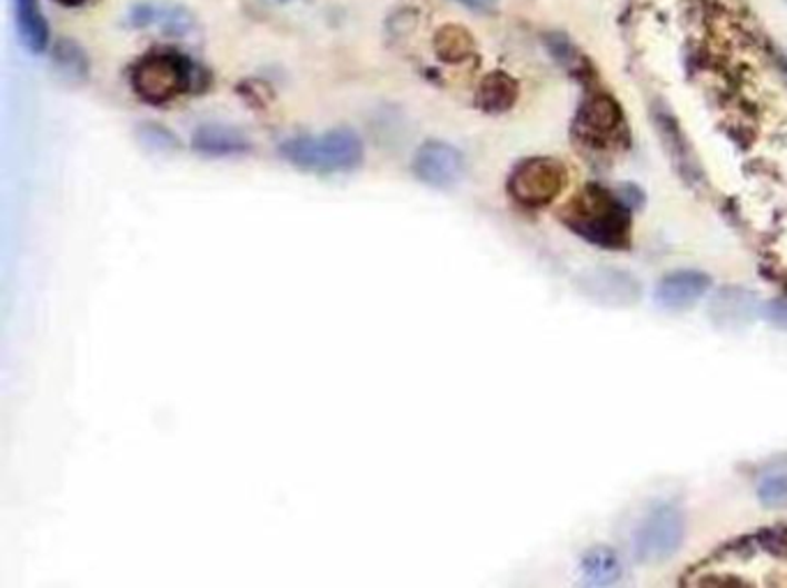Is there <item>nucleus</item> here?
<instances>
[{
    "label": "nucleus",
    "instance_id": "nucleus-1",
    "mask_svg": "<svg viewBox=\"0 0 787 588\" xmlns=\"http://www.w3.org/2000/svg\"><path fill=\"white\" fill-rule=\"evenodd\" d=\"M130 86L146 104H167L186 92H203L210 74L192 60L173 49H156L143 53L130 68Z\"/></svg>",
    "mask_w": 787,
    "mask_h": 588
},
{
    "label": "nucleus",
    "instance_id": "nucleus-2",
    "mask_svg": "<svg viewBox=\"0 0 787 588\" xmlns=\"http://www.w3.org/2000/svg\"><path fill=\"white\" fill-rule=\"evenodd\" d=\"M566 227L580 238L605 250H619L628 245L630 218L628 206L612 192L589 185L585 192L575 197L561 212Z\"/></svg>",
    "mask_w": 787,
    "mask_h": 588
},
{
    "label": "nucleus",
    "instance_id": "nucleus-3",
    "mask_svg": "<svg viewBox=\"0 0 787 588\" xmlns=\"http://www.w3.org/2000/svg\"><path fill=\"white\" fill-rule=\"evenodd\" d=\"M282 160L308 173H345L353 171L366 158V143L347 128L323 134H300L282 141Z\"/></svg>",
    "mask_w": 787,
    "mask_h": 588
},
{
    "label": "nucleus",
    "instance_id": "nucleus-4",
    "mask_svg": "<svg viewBox=\"0 0 787 588\" xmlns=\"http://www.w3.org/2000/svg\"><path fill=\"white\" fill-rule=\"evenodd\" d=\"M686 536V519L670 504L654 506L638 524L632 538L635 556L642 564H663L679 551Z\"/></svg>",
    "mask_w": 787,
    "mask_h": 588
},
{
    "label": "nucleus",
    "instance_id": "nucleus-5",
    "mask_svg": "<svg viewBox=\"0 0 787 588\" xmlns=\"http://www.w3.org/2000/svg\"><path fill=\"white\" fill-rule=\"evenodd\" d=\"M566 185V169L550 158L520 162L508 176V195L516 203L538 208L555 201Z\"/></svg>",
    "mask_w": 787,
    "mask_h": 588
},
{
    "label": "nucleus",
    "instance_id": "nucleus-6",
    "mask_svg": "<svg viewBox=\"0 0 787 588\" xmlns=\"http://www.w3.org/2000/svg\"><path fill=\"white\" fill-rule=\"evenodd\" d=\"M578 289L580 293L591 300L594 305L600 307H632L635 302H640L642 287L635 277L621 268H610V266H598L591 270H585L578 277Z\"/></svg>",
    "mask_w": 787,
    "mask_h": 588
},
{
    "label": "nucleus",
    "instance_id": "nucleus-7",
    "mask_svg": "<svg viewBox=\"0 0 787 588\" xmlns=\"http://www.w3.org/2000/svg\"><path fill=\"white\" fill-rule=\"evenodd\" d=\"M130 28H160V33L173 40H183L199 30L197 17L192 10L171 0H141L128 10Z\"/></svg>",
    "mask_w": 787,
    "mask_h": 588
},
{
    "label": "nucleus",
    "instance_id": "nucleus-8",
    "mask_svg": "<svg viewBox=\"0 0 787 588\" xmlns=\"http://www.w3.org/2000/svg\"><path fill=\"white\" fill-rule=\"evenodd\" d=\"M411 171L420 182L444 190L452 188L465 176V158L456 146L432 139L416 150Z\"/></svg>",
    "mask_w": 787,
    "mask_h": 588
},
{
    "label": "nucleus",
    "instance_id": "nucleus-9",
    "mask_svg": "<svg viewBox=\"0 0 787 588\" xmlns=\"http://www.w3.org/2000/svg\"><path fill=\"white\" fill-rule=\"evenodd\" d=\"M758 312V298L744 287H720L709 300V319L725 332H739L748 328Z\"/></svg>",
    "mask_w": 787,
    "mask_h": 588
},
{
    "label": "nucleus",
    "instance_id": "nucleus-10",
    "mask_svg": "<svg viewBox=\"0 0 787 588\" xmlns=\"http://www.w3.org/2000/svg\"><path fill=\"white\" fill-rule=\"evenodd\" d=\"M711 287V280L698 270H677L665 275L656 287V302L670 312L693 307Z\"/></svg>",
    "mask_w": 787,
    "mask_h": 588
},
{
    "label": "nucleus",
    "instance_id": "nucleus-11",
    "mask_svg": "<svg viewBox=\"0 0 787 588\" xmlns=\"http://www.w3.org/2000/svg\"><path fill=\"white\" fill-rule=\"evenodd\" d=\"M654 126H656V132L665 146V150H668V155H670L673 165L677 167L679 176L686 182L698 180L700 167H698V162H695L690 143H688L686 134L681 132L677 118L670 113V109H665L663 104H656L654 107Z\"/></svg>",
    "mask_w": 787,
    "mask_h": 588
},
{
    "label": "nucleus",
    "instance_id": "nucleus-12",
    "mask_svg": "<svg viewBox=\"0 0 787 588\" xmlns=\"http://www.w3.org/2000/svg\"><path fill=\"white\" fill-rule=\"evenodd\" d=\"M190 146L195 152L206 155V158H233V155H246L252 148V141L246 132H240L233 126H222V122H206L192 132Z\"/></svg>",
    "mask_w": 787,
    "mask_h": 588
},
{
    "label": "nucleus",
    "instance_id": "nucleus-13",
    "mask_svg": "<svg viewBox=\"0 0 787 588\" xmlns=\"http://www.w3.org/2000/svg\"><path fill=\"white\" fill-rule=\"evenodd\" d=\"M14 14L21 44L33 56H42L51 44V33L40 0H14Z\"/></svg>",
    "mask_w": 787,
    "mask_h": 588
},
{
    "label": "nucleus",
    "instance_id": "nucleus-14",
    "mask_svg": "<svg viewBox=\"0 0 787 588\" xmlns=\"http://www.w3.org/2000/svg\"><path fill=\"white\" fill-rule=\"evenodd\" d=\"M580 126L589 137L615 134L621 126V107L608 92H594L580 109Z\"/></svg>",
    "mask_w": 787,
    "mask_h": 588
},
{
    "label": "nucleus",
    "instance_id": "nucleus-15",
    "mask_svg": "<svg viewBox=\"0 0 787 588\" xmlns=\"http://www.w3.org/2000/svg\"><path fill=\"white\" fill-rule=\"evenodd\" d=\"M520 86L506 72H490L482 77L476 90V107L486 113H506L516 107Z\"/></svg>",
    "mask_w": 787,
    "mask_h": 588
},
{
    "label": "nucleus",
    "instance_id": "nucleus-16",
    "mask_svg": "<svg viewBox=\"0 0 787 588\" xmlns=\"http://www.w3.org/2000/svg\"><path fill=\"white\" fill-rule=\"evenodd\" d=\"M51 63L60 79L68 83H86L90 77V58L72 38H58L51 47Z\"/></svg>",
    "mask_w": 787,
    "mask_h": 588
},
{
    "label": "nucleus",
    "instance_id": "nucleus-17",
    "mask_svg": "<svg viewBox=\"0 0 787 588\" xmlns=\"http://www.w3.org/2000/svg\"><path fill=\"white\" fill-rule=\"evenodd\" d=\"M432 49H435V53H437V58L441 60V63L458 66V63H465V60H469L474 56L476 42H474V36L469 33L465 26L446 23L435 33Z\"/></svg>",
    "mask_w": 787,
    "mask_h": 588
},
{
    "label": "nucleus",
    "instance_id": "nucleus-18",
    "mask_svg": "<svg viewBox=\"0 0 787 588\" xmlns=\"http://www.w3.org/2000/svg\"><path fill=\"white\" fill-rule=\"evenodd\" d=\"M582 570L589 584L608 586L621 577V561L615 549L610 547H594L585 554Z\"/></svg>",
    "mask_w": 787,
    "mask_h": 588
},
{
    "label": "nucleus",
    "instance_id": "nucleus-19",
    "mask_svg": "<svg viewBox=\"0 0 787 588\" xmlns=\"http://www.w3.org/2000/svg\"><path fill=\"white\" fill-rule=\"evenodd\" d=\"M137 141L150 152H176L180 150V139L160 122H139L137 126Z\"/></svg>",
    "mask_w": 787,
    "mask_h": 588
},
{
    "label": "nucleus",
    "instance_id": "nucleus-20",
    "mask_svg": "<svg viewBox=\"0 0 787 588\" xmlns=\"http://www.w3.org/2000/svg\"><path fill=\"white\" fill-rule=\"evenodd\" d=\"M545 44H548V51L552 53V58L557 60V63L564 70H568L570 74H578L580 70H585V66H587L585 56L578 51V47H575L566 36L550 33L548 38H545Z\"/></svg>",
    "mask_w": 787,
    "mask_h": 588
},
{
    "label": "nucleus",
    "instance_id": "nucleus-21",
    "mask_svg": "<svg viewBox=\"0 0 787 588\" xmlns=\"http://www.w3.org/2000/svg\"><path fill=\"white\" fill-rule=\"evenodd\" d=\"M758 499L769 510L787 508V471L778 469L763 476L758 482Z\"/></svg>",
    "mask_w": 787,
    "mask_h": 588
},
{
    "label": "nucleus",
    "instance_id": "nucleus-22",
    "mask_svg": "<svg viewBox=\"0 0 787 588\" xmlns=\"http://www.w3.org/2000/svg\"><path fill=\"white\" fill-rule=\"evenodd\" d=\"M763 317L780 328V330H787V300H769L765 307H763Z\"/></svg>",
    "mask_w": 787,
    "mask_h": 588
},
{
    "label": "nucleus",
    "instance_id": "nucleus-23",
    "mask_svg": "<svg viewBox=\"0 0 787 588\" xmlns=\"http://www.w3.org/2000/svg\"><path fill=\"white\" fill-rule=\"evenodd\" d=\"M476 14H497L499 12V0H452Z\"/></svg>",
    "mask_w": 787,
    "mask_h": 588
},
{
    "label": "nucleus",
    "instance_id": "nucleus-24",
    "mask_svg": "<svg viewBox=\"0 0 787 588\" xmlns=\"http://www.w3.org/2000/svg\"><path fill=\"white\" fill-rule=\"evenodd\" d=\"M619 199H621L628 208H640V206H642V201H645V195H642L638 188H635V185L626 182V185H621V190H619Z\"/></svg>",
    "mask_w": 787,
    "mask_h": 588
},
{
    "label": "nucleus",
    "instance_id": "nucleus-25",
    "mask_svg": "<svg viewBox=\"0 0 787 588\" xmlns=\"http://www.w3.org/2000/svg\"><path fill=\"white\" fill-rule=\"evenodd\" d=\"M53 3L63 6V8H81V6L90 3V0H53Z\"/></svg>",
    "mask_w": 787,
    "mask_h": 588
},
{
    "label": "nucleus",
    "instance_id": "nucleus-26",
    "mask_svg": "<svg viewBox=\"0 0 787 588\" xmlns=\"http://www.w3.org/2000/svg\"><path fill=\"white\" fill-rule=\"evenodd\" d=\"M276 3H289V0H276Z\"/></svg>",
    "mask_w": 787,
    "mask_h": 588
}]
</instances>
